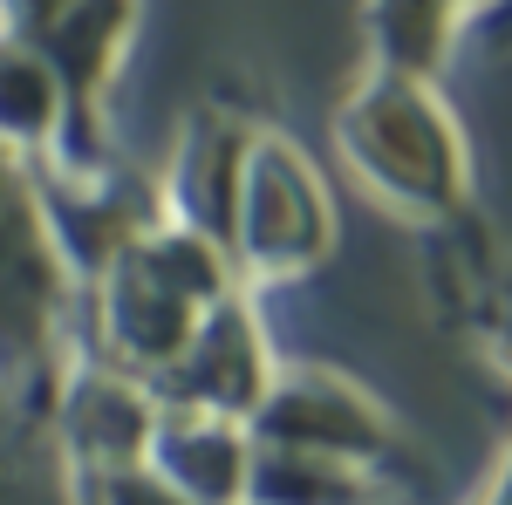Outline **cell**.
<instances>
[{"label": "cell", "instance_id": "1", "mask_svg": "<svg viewBox=\"0 0 512 505\" xmlns=\"http://www.w3.org/2000/svg\"><path fill=\"white\" fill-rule=\"evenodd\" d=\"M335 157L383 212L410 226H458L472 219V137L444 103L437 76L417 69H362L335 103Z\"/></svg>", "mask_w": 512, "mask_h": 505}, {"label": "cell", "instance_id": "2", "mask_svg": "<svg viewBox=\"0 0 512 505\" xmlns=\"http://www.w3.org/2000/svg\"><path fill=\"white\" fill-rule=\"evenodd\" d=\"M233 287L239 280L212 239H198L164 219L151 233H137L82 287L89 294V321H96V349L89 355H103L110 369L137 376V383H158L178 362V349L192 342V328Z\"/></svg>", "mask_w": 512, "mask_h": 505}, {"label": "cell", "instance_id": "3", "mask_svg": "<svg viewBox=\"0 0 512 505\" xmlns=\"http://www.w3.org/2000/svg\"><path fill=\"white\" fill-rule=\"evenodd\" d=\"M342 239V212H335V192L321 178V164L287 130L260 123L253 151H246V171H239L233 192V219H226V267L246 294L260 287H287L301 273L328 267Z\"/></svg>", "mask_w": 512, "mask_h": 505}, {"label": "cell", "instance_id": "4", "mask_svg": "<svg viewBox=\"0 0 512 505\" xmlns=\"http://www.w3.org/2000/svg\"><path fill=\"white\" fill-rule=\"evenodd\" d=\"M82 301V280L69 273L62 246L35 205V185L14 157H0V383L7 396L21 383L62 376V335L69 308Z\"/></svg>", "mask_w": 512, "mask_h": 505}, {"label": "cell", "instance_id": "5", "mask_svg": "<svg viewBox=\"0 0 512 505\" xmlns=\"http://www.w3.org/2000/svg\"><path fill=\"white\" fill-rule=\"evenodd\" d=\"M246 430L267 451H308V458H335L355 471H376L403 444L390 410L328 362H280Z\"/></svg>", "mask_w": 512, "mask_h": 505}, {"label": "cell", "instance_id": "6", "mask_svg": "<svg viewBox=\"0 0 512 505\" xmlns=\"http://www.w3.org/2000/svg\"><path fill=\"white\" fill-rule=\"evenodd\" d=\"M274 369H280V355H274V342H267V321L253 308V294L233 287V294L192 328V342H185L178 362L151 383V396L171 403V410H205V417L246 424V417L260 410L267 383H274Z\"/></svg>", "mask_w": 512, "mask_h": 505}, {"label": "cell", "instance_id": "7", "mask_svg": "<svg viewBox=\"0 0 512 505\" xmlns=\"http://www.w3.org/2000/svg\"><path fill=\"white\" fill-rule=\"evenodd\" d=\"M55 444L69 471H117V465H144V444L158 424V396L151 383L110 369L103 355H76L55 376Z\"/></svg>", "mask_w": 512, "mask_h": 505}, {"label": "cell", "instance_id": "8", "mask_svg": "<svg viewBox=\"0 0 512 505\" xmlns=\"http://www.w3.org/2000/svg\"><path fill=\"white\" fill-rule=\"evenodd\" d=\"M144 0H82L76 14L41 41V55L55 62L62 96H69V151L76 164H96L110 151V82L123 76V55L137 41Z\"/></svg>", "mask_w": 512, "mask_h": 505}, {"label": "cell", "instance_id": "9", "mask_svg": "<svg viewBox=\"0 0 512 505\" xmlns=\"http://www.w3.org/2000/svg\"><path fill=\"white\" fill-rule=\"evenodd\" d=\"M253 137H260L253 110H239L226 96H205L192 117L178 123L171 171L158 178L164 219L198 233V239H212V246H226V219H233V192H239V171H246Z\"/></svg>", "mask_w": 512, "mask_h": 505}, {"label": "cell", "instance_id": "10", "mask_svg": "<svg viewBox=\"0 0 512 505\" xmlns=\"http://www.w3.org/2000/svg\"><path fill=\"white\" fill-rule=\"evenodd\" d=\"M144 465L192 505H246L253 430L233 424V417H205V410H171V403H158Z\"/></svg>", "mask_w": 512, "mask_h": 505}, {"label": "cell", "instance_id": "11", "mask_svg": "<svg viewBox=\"0 0 512 505\" xmlns=\"http://www.w3.org/2000/svg\"><path fill=\"white\" fill-rule=\"evenodd\" d=\"M69 151V96L35 41H0V157L41 164Z\"/></svg>", "mask_w": 512, "mask_h": 505}, {"label": "cell", "instance_id": "12", "mask_svg": "<svg viewBox=\"0 0 512 505\" xmlns=\"http://www.w3.org/2000/svg\"><path fill=\"white\" fill-rule=\"evenodd\" d=\"M492 0H369L362 28H369V69H417L437 76L458 35L472 28Z\"/></svg>", "mask_w": 512, "mask_h": 505}, {"label": "cell", "instance_id": "13", "mask_svg": "<svg viewBox=\"0 0 512 505\" xmlns=\"http://www.w3.org/2000/svg\"><path fill=\"white\" fill-rule=\"evenodd\" d=\"M444 260L458 267V308H465V335L492 355L499 369L512 376V246L485 239L472 219L444 226Z\"/></svg>", "mask_w": 512, "mask_h": 505}, {"label": "cell", "instance_id": "14", "mask_svg": "<svg viewBox=\"0 0 512 505\" xmlns=\"http://www.w3.org/2000/svg\"><path fill=\"white\" fill-rule=\"evenodd\" d=\"M246 505H376V471L308 458V451H267L253 444Z\"/></svg>", "mask_w": 512, "mask_h": 505}, {"label": "cell", "instance_id": "15", "mask_svg": "<svg viewBox=\"0 0 512 505\" xmlns=\"http://www.w3.org/2000/svg\"><path fill=\"white\" fill-rule=\"evenodd\" d=\"M76 505H192L178 499L151 465H117V471H69Z\"/></svg>", "mask_w": 512, "mask_h": 505}, {"label": "cell", "instance_id": "16", "mask_svg": "<svg viewBox=\"0 0 512 505\" xmlns=\"http://www.w3.org/2000/svg\"><path fill=\"white\" fill-rule=\"evenodd\" d=\"M82 0H0V41H48Z\"/></svg>", "mask_w": 512, "mask_h": 505}, {"label": "cell", "instance_id": "17", "mask_svg": "<svg viewBox=\"0 0 512 505\" xmlns=\"http://www.w3.org/2000/svg\"><path fill=\"white\" fill-rule=\"evenodd\" d=\"M7 410H14V396H7V383H0V417H7Z\"/></svg>", "mask_w": 512, "mask_h": 505}]
</instances>
